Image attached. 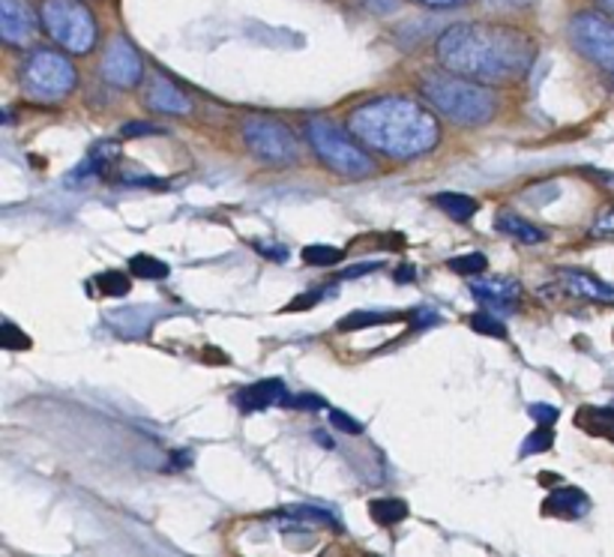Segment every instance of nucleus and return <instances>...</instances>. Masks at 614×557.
Returning <instances> with one entry per match:
<instances>
[{
	"label": "nucleus",
	"instance_id": "nucleus-33",
	"mask_svg": "<svg viewBox=\"0 0 614 557\" xmlns=\"http://www.w3.org/2000/svg\"><path fill=\"white\" fill-rule=\"evenodd\" d=\"M120 135H124V138H138V135H162V129L154 124H126L124 129H120Z\"/></svg>",
	"mask_w": 614,
	"mask_h": 557
},
{
	"label": "nucleus",
	"instance_id": "nucleus-18",
	"mask_svg": "<svg viewBox=\"0 0 614 557\" xmlns=\"http://www.w3.org/2000/svg\"><path fill=\"white\" fill-rule=\"evenodd\" d=\"M498 231H504L507 238L519 240V243H528V246H533V243H542V240H546V231H540L537 225H531L528 219L516 217V213H500Z\"/></svg>",
	"mask_w": 614,
	"mask_h": 557
},
{
	"label": "nucleus",
	"instance_id": "nucleus-2",
	"mask_svg": "<svg viewBox=\"0 0 614 557\" xmlns=\"http://www.w3.org/2000/svg\"><path fill=\"white\" fill-rule=\"evenodd\" d=\"M348 129L360 145L390 159H416L428 154L441 138L435 114L423 103L402 96H384L354 108L348 114Z\"/></svg>",
	"mask_w": 614,
	"mask_h": 557
},
{
	"label": "nucleus",
	"instance_id": "nucleus-5",
	"mask_svg": "<svg viewBox=\"0 0 614 557\" xmlns=\"http://www.w3.org/2000/svg\"><path fill=\"white\" fill-rule=\"evenodd\" d=\"M40 24L70 54H87L96 45V19L82 0H42Z\"/></svg>",
	"mask_w": 614,
	"mask_h": 557
},
{
	"label": "nucleus",
	"instance_id": "nucleus-25",
	"mask_svg": "<svg viewBox=\"0 0 614 557\" xmlns=\"http://www.w3.org/2000/svg\"><path fill=\"white\" fill-rule=\"evenodd\" d=\"M447 267L453 270V273H458V276H479V273H486V267H489V259L479 255V252H468V255L449 259Z\"/></svg>",
	"mask_w": 614,
	"mask_h": 557
},
{
	"label": "nucleus",
	"instance_id": "nucleus-6",
	"mask_svg": "<svg viewBox=\"0 0 614 557\" xmlns=\"http://www.w3.org/2000/svg\"><path fill=\"white\" fill-rule=\"evenodd\" d=\"M78 82V73L70 57L54 49H36L21 66V91L33 103H57L70 96Z\"/></svg>",
	"mask_w": 614,
	"mask_h": 557
},
{
	"label": "nucleus",
	"instance_id": "nucleus-37",
	"mask_svg": "<svg viewBox=\"0 0 614 557\" xmlns=\"http://www.w3.org/2000/svg\"><path fill=\"white\" fill-rule=\"evenodd\" d=\"M258 252H261V255H267V259H276V261H285V259H288V249H285V246H282V249H273V246H264V243H261Z\"/></svg>",
	"mask_w": 614,
	"mask_h": 557
},
{
	"label": "nucleus",
	"instance_id": "nucleus-34",
	"mask_svg": "<svg viewBox=\"0 0 614 557\" xmlns=\"http://www.w3.org/2000/svg\"><path fill=\"white\" fill-rule=\"evenodd\" d=\"M318 303H321V294H318V291H309V294H303V297L292 299V303H288V312L313 309V306H318Z\"/></svg>",
	"mask_w": 614,
	"mask_h": 557
},
{
	"label": "nucleus",
	"instance_id": "nucleus-28",
	"mask_svg": "<svg viewBox=\"0 0 614 557\" xmlns=\"http://www.w3.org/2000/svg\"><path fill=\"white\" fill-rule=\"evenodd\" d=\"M279 516L300 518V522H321V525H336V518L330 513H324L318 506H282Z\"/></svg>",
	"mask_w": 614,
	"mask_h": 557
},
{
	"label": "nucleus",
	"instance_id": "nucleus-27",
	"mask_svg": "<svg viewBox=\"0 0 614 557\" xmlns=\"http://www.w3.org/2000/svg\"><path fill=\"white\" fill-rule=\"evenodd\" d=\"M552 444H554L552 425H540V429H537V432L528 434V441L521 444V455L546 453V450H552Z\"/></svg>",
	"mask_w": 614,
	"mask_h": 557
},
{
	"label": "nucleus",
	"instance_id": "nucleus-1",
	"mask_svg": "<svg viewBox=\"0 0 614 557\" xmlns=\"http://www.w3.org/2000/svg\"><path fill=\"white\" fill-rule=\"evenodd\" d=\"M435 52L441 66L449 73L495 84L528 73L533 61V42L516 28L468 21L441 33Z\"/></svg>",
	"mask_w": 614,
	"mask_h": 557
},
{
	"label": "nucleus",
	"instance_id": "nucleus-26",
	"mask_svg": "<svg viewBox=\"0 0 614 557\" xmlns=\"http://www.w3.org/2000/svg\"><path fill=\"white\" fill-rule=\"evenodd\" d=\"M470 327L477 333H483V336H491V339H507V324L500 318H495V315H489V312L474 315V318H470Z\"/></svg>",
	"mask_w": 614,
	"mask_h": 557
},
{
	"label": "nucleus",
	"instance_id": "nucleus-38",
	"mask_svg": "<svg viewBox=\"0 0 614 557\" xmlns=\"http://www.w3.org/2000/svg\"><path fill=\"white\" fill-rule=\"evenodd\" d=\"M372 270H378V264H357V267L345 270L342 276L351 278V276H363V273H372Z\"/></svg>",
	"mask_w": 614,
	"mask_h": 557
},
{
	"label": "nucleus",
	"instance_id": "nucleus-11",
	"mask_svg": "<svg viewBox=\"0 0 614 557\" xmlns=\"http://www.w3.org/2000/svg\"><path fill=\"white\" fill-rule=\"evenodd\" d=\"M145 99L147 108H154V112L159 114H189V108H192L187 93L180 91L171 78H166V75L159 73L147 82Z\"/></svg>",
	"mask_w": 614,
	"mask_h": 557
},
{
	"label": "nucleus",
	"instance_id": "nucleus-22",
	"mask_svg": "<svg viewBox=\"0 0 614 557\" xmlns=\"http://www.w3.org/2000/svg\"><path fill=\"white\" fill-rule=\"evenodd\" d=\"M390 320H399L396 315L390 312H351L339 320V330L351 333V330H366V327H378V324H390Z\"/></svg>",
	"mask_w": 614,
	"mask_h": 557
},
{
	"label": "nucleus",
	"instance_id": "nucleus-16",
	"mask_svg": "<svg viewBox=\"0 0 614 557\" xmlns=\"http://www.w3.org/2000/svg\"><path fill=\"white\" fill-rule=\"evenodd\" d=\"M117 156H120V150H117L115 141H103V145H96L94 150H91V156L84 159L82 166L75 168L73 180H84V177L105 175V171L112 168V162H115Z\"/></svg>",
	"mask_w": 614,
	"mask_h": 557
},
{
	"label": "nucleus",
	"instance_id": "nucleus-23",
	"mask_svg": "<svg viewBox=\"0 0 614 557\" xmlns=\"http://www.w3.org/2000/svg\"><path fill=\"white\" fill-rule=\"evenodd\" d=\"M129 270H133V276L150 278V282L168 278V273H171V267H168L166 261L154 259V255H136V259H129Z\"/></svg>",
	"mask_w": 614,
	"mask_h": 557
},
{
	"label": "nucleus",
	"instance_id": "nucleus-19",
	"mask_svg": "<svg viewBox=\"0 0 614 557\" xmlns=\"http://www.w3.org/2000/svg\"><path fill=\"white\" fill-rule=\"evenodd\" d=\"M435 204L437 210H444V213H447L449 219H456V222H468L479 210L477 201L470 196H462V192H441V196H435Z\"/></svg>",
	"mask_w": 614,
	"mask_h": 557
},
{
	"label": "nucleus",
	"instance_id": "nucleus-15",
	"mask_svg": "<svg viewBox=\"0 0 614 557\" xmlns=\"http://www.w3.org/2000/svg\"><path fill=\"white\" fill-rule=\"evenodd\" d=\"M558 282H561V288L567 291V294H573V297L579 299H603V303H614L612 285H605V282H600V278L591 276V273H584V270H563L561 276H558Z\"/></svg>",
	"mask_w": 614,
	"mask_h": 557
},
{
	"label": "nucleus",
	"instance_id": "nucleus-14",
	"mask_svg": "<svg viewBox=\"0 0 614 557\" xmlns=\"http://www.w3.org/2000/svg\"><path fill=\"white\" fill-rule=\"evenodd\" d=\"M542 513L558 518H582L591 513V497L573 485H554V492L542 504Z\"/></svg>",
	"mask_w": 614,
	"mask_h": 557
},
{
	"label": "nucleus",
	"instance_id": "nucleus-43",
	"mask_svg": "<svg viewBox=\"0 0 614 557\" xmlns=\"http://www.w3.org/2000/svg\"><path fill=\"white\" fill-rule=\"evenodd\" d=\"M600 3V10L608 12V15H614V0H596Z\"/></svg>",
	"mask_w": 614,
	"mask_h": 557
},
{
	"label": "nucleus",
	"instance_id": "nucleus-41",
	"mask_svg": "<svg viewBox=\"0 0 614 557\" xmlns=\"http://www.w3.org/2000/svg\"><path fill=\"white\" fill-rule=\"evenodd\" d=\"M204 357H208V360L229 362V357H225V354H222V351H213V348H208V351H204Z\"/></svg>",
	"mask_w": 614,
	"mask_h": 557
},
{
	"label": "nucleus",
	"instance_id": "nucleus-17",
	"mask_svg": "<svg viewBox=\"0 0 614 557\" xmlns=\"http://www.w3.org/2000/svg\"><path fill=\"white\" fill-rule=\"evenodd\" d=\"M575 423L584 432L614 441V408H582L579 417H575Z\"/></svg>",
	"mask_w": 614,
	"mask_h": 557
},
{
	"label": "nucleus",
	"instance_id": "nucleus-24",
	"mask_svg": "<svg viewBox=\"0 0 614 557\" xmlns=\"http://www.w3.org/2000/svg\"><path fill=\"white\" fill-rule=\"evenodd\" d=\"M303 261H306V264H313V267H334V264L342 261V249L315 243V246L303 249Z\"/></svg>",
	"mask_w": 614,
	"mask_h": 557
},
{
	"label": "nucleus",
	"instance_id": "nucleus-4",
	"mask_svg": "<svg viewBox=\"0 0 614 557\" xmlns=\"http://www.w3.org/2000/svg\"><path fill=\"white\" fill-rule=\"evenodd\" d=\"M306 138L313 145L315 156L321 159L324 166L336 171L342 177H369L375 175V162L372 156L366 154L357 135L351 129H342V126L330 124L324 117H315L306 124Z\"/></svg>",
	"mask_w": 614,
	"mask_h": 557
},
{
	"label": "nucleus",
	"instance_id": "nucleus-12",
	"mask_svg": "<svg viewBox=\"0 0 614 557\" xmlns=\"http://www.w3.org/2000/svg\"><path fill=\"white\" fill-rule=\"evenodd\" d=\"M474 297L495 312H512L521 299V285L516 278H483L474 282Z\"/></svg>",
	"mask_w": 614,
	"mask_h": 557
},
{
	"label": "nucleus",
	"instance_id": "nucleus-3",
	"mask_svg": "<svg viewBox=\"0 0 614 557\" xmlns=\"http://www.w3.org/2000/svg\"><path fill=\"white\" fill-rule=\"evenodd\" d=\"M420 93L426 96V103H432V108L462 126L489 124L498 112V96L486 84L456 73L423 75Z\"/></svg>",
	"mask_w": 614,
	"mask_h": 557
},
{
	"label": "nucleus",
	"instance_id": "nucleus-21",
	"mask_svg": "<svg viewBox=\"0 0 614 557\" xmlns=\"http://www.w3.org/2000/svg\"><path fill=\"white\" fill-rule=\"evenodd\" d=\"M96 291L103 297H126L133 291V278L120 273V270H105L96 276Z\"/></svg>",
	"mask_w": 614,
	"mask_h": 557
},
{
	"label": "nucleus",
	"instance_id": "nucleus-10",
	"mask_svg": "<svg viewBox=\"0 0 614 557\" xmlns=\"http://www.w3.org/2000/svg\"><path fill=\"white\" fill-rule=\"evenodd\" d=\"M40 24V12H33L28 0H0V36L7 45L31 42Z\"/></svg>",
	"mask_w": 614,
	"mask_h": 557
},
{
	"label": "nucleus",
	"instance_id": "nucleus-39",
	"mask_svg": "<svg viewBox=\"0 0 614 557\" xmlns=\"http://www.w3.org/2000/svg\"><path fill=\"white\" fill-rule=\"evenodd\" d=\"M189 462H192V453H189V450H183V453H171V467H187Z\"/></svg>",
	"mask_w": 614,
	"mask_h": 557
},
{
	"label": "nucleus",
	"instance_id": "nucleus-31",
	"mask_svg": "<svg viewBox=\"0 0 614 557\" xmlns=\"http://www.w3.org/2000/svg\"><path fill=\"white\" fill-rule=\"evenodd\" d=\"M285 408H294V411H321L324 399L321 396H313V392H303V396H288Z\"/></svg>",
	"mask_w": 614,
	"mask_h": 557
},
{
	"label": "nucleus",
	"instance_id": "nucleus-35",
	"mask_svg": "<svg viewBox=\"0 0 614 557\" xmlns=\"http://www.w3.org/2000/svg\"><path fill=\"white\" fill-rule=\"evenodd\" d=\"M594 234H600V238H608V234H614V207H608L603 217L596 219Z\"/></svg>",
	"mask_w": 614,
	"mask_h": 557
},
{
	"label": "nucleus",
	"instance_id": "nucleus-30",
	"mask_svg": "<svg viewBox=\"0 0 614 557\" xmlns=\"http://www.w3.org/2000/svg\"><path fill=\"white\" fill-rule=\"evenodd\" d=\"M330 425H334L336 432L363 434V423H360V420H354L351 413H345V411H330Z\"/></svg>",
	"mask_w": 614,
	"mask_h": 557
},
{
	"label": "nucleus",
	"instance_id": "nucleus-7",
	"mask_svg": "<svg viewBox=\"0 0 614 557\" xmlns=\"http://www.w3.org/2000/svg\"><path fill=\"white\" fill-rule=\"evenodd\" d=\"M243 141L252 150V156H258L267 166H288V162H297V156H300L292 129L273 117H250L243 124Z\"/></svg>",
	"mask_w": 614,
	"mask_h": 557
},
{
	"label": "nucleus",
	"instance_id": "nucleus-9",
	"mask_svg": "<svg viewBox=\"0 0 614 557\" xmlns=\"http://www.w3.org/2000/svg\"><path fill=\"white\" fill-rule=\"evenodd\" d=\"M103 75L115 87H136L145 78V61L126 36H115L108 42L103 54Z\"/></svg>",
	"mask_w": 614,
	"mask_h": 557
},
{
	"label": "nucleus",
	"instance_id": "nucleus-13",
	"mask_svg": "<svg viewBox=\"0 0 614 557\" xmlns=\"http://www.w3.org/2000/svg\"><path fill=\"white\" fill-rule=\"evenodd\" d=\"M288 399V387L279 378H264V381L250 383L246 390L237 396L240 411L246 413H258L264 408H273V404H285Z\"/></svg>",
	"mask_w": 614,
	"mask_h": 557
},
{
	"label": "nucleus",
	"instance_id": "nucleus-40",
	"mask_svg": "<svg viewBox=\"0 0 614 557\" xmlns=\"http://www.w3.org/2000/svg\"><path fill=\"white\" fill-rule=\"evenodd\" d=\"M414 278H416V273L411 264H402V267L396 270V282H414Z\"/></svg>",
	"mask_w": 614,
	"mask_h": 557
},
{
	"label": "nucleus",
	"instance_id": "nucleus-36",
	"mask_svg": "<svg viewBox=\"0 0 614 557\" xmlns=\"http://www.w3.org/2000/svg\"><path fill=\"white\" fill-rule=\"evenodd\" d=\"M423 7H432V10H453V7H465L468 0H416Z\"/></svg>",
	"mask_w": 614,
	"mask_h": 557
},
{
	"label": "nucleus",
	"instance_id": "nucleus-29",
	"mask_svg": "<svg viewBox=\"0 0 614 557\" xmlns=\"http://www.w3.org/2000/svg\"><path fill=\"white\" fill-rule=\"evenodd\" d=\"M0 345H3L7 351H28V348H31V336L21 333L15 324L7 320V324L0 327Z\"/></svg>",
	"mask_w": 614,
	"mask_h": 557
},
{
	"label": "nucleus",
	"instance_id": "nucleus-32",
	"mask_svg": "<svg viewBox=\"0 0 614 557\" xmlns=\"http://www.w3.org/2000/svg\"><path fill=\"white\" fill-rule=\"evenodd\" d=\"M528 413H531L533 420H537V423L540 425H554L558 423V408H554V404H531V408H528Z\"/></svg>",
	"mask_w": 614,
	"mask_h": 557
},
{
	"label": "nucleus",
	"instance_id": "nucleus-8",
	"mask_svg": "<svg viewBox=\"0 0 614 557\" xmlns=\"http://www.w3.org/2000/svg\"><path fill=\"white\" fill-rule=\"evenodd\" d=\"M575 49L614 78V15L579 12L570 24Z\"/></svg>",
	"mask_w": 614,
	"mask_h": 557
},
{
	"label": "nucleus",
	"instance_id": "nucleus-20",
	"mask_svg": "<svg viewBox=\"0 0 614 557\" xmlns=\"http://www.w3.org/2000/svg\"><path fill=\"white\" fill-rule=\"evenodd\" d=\"M369 513L375 518L378 525H399V522H405L407 518V504L405 501H399V497H381V501H372L369 504Z\"/></svg>",
	"mask_w": 614,
	"mask_h": 557
},
{
	"label": "nucleus",
	"instance_id": "nucleus-42",
	"mask_svg": "<svg viewBox=\"0 0 614 557\" xmlns=\"http://www.w3.org/2000/svg\"><path fill=\"white\" fill-rule=\"evenodd\" d=\"M540 483H546L549 488H552V485L561 483V476H558V474H540Z\"/></svg>",
	"mask_w": 614,
	"mask_h": 557
}]
</instances>
